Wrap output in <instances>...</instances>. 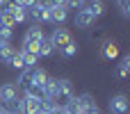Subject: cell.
Segmentation results:
<instances>
[{
  "label": "cell",
  "mask_w": 130,
  "mask_h": 114,
  "mask_svg": "<svg viewBox=\"0 0 130 114\" xmlns=\"http://www.w3.org/2000/svg\"><path fill=\"white\" fill-rule=\"evenodd\" d=\"M0 23H2L5 27H9V30H14V25H16V21H14V16H11V11H9V9H2V11H0Z\"/></svg>",
  "instance_id": "obj_12"
},
{
  "label": "cell",
  "mask_w": 130,
  "mask_h": 114,
  "mask_svg": "<svg viewBox=\"0 0 130 114\" xmlns=\"http://www.w3.org/2000/svg\"><path fill=\"white\" fill-rule=\"evenodd\" d=\"M128 71H130V57L126 55V57L121 59V64H119V78H126Z\"/></svg>",
  "instance_id": "obj_16"
},
{
  "label": "cell",
  "mask_w": 130,
  "mask_h": 114,
  "mask_svg": "<svg viewBox=\"0 0 130 114\" xmlns=\"http://www.w3.org/2000/svg\"><path fill=\"white\" fill-rule=\"evenodd\" d=\"M18 87L16 82H7L0 87V103H11V101H18Z\"/></svg>",
  "instance_id": "obj_5"
},
{
  "label": "cell",
  "mask_w": 130,
  "mask_h": 114,
  "mask_svg": "<svg viewBox=\"0 0 130 114\" xmlns=\"http://www.w3.org/2000/svg\"><path fill=\"white\" fill-rule=\"evenodd\" d=\"M117 5H119L123 16H130V0H117Z\"/></svg>",
  "instance_id": "obj_18"
},
{
  "label": "cell",
  "mask_w": 130,
  "mask_h": 114,
  "mask_svg": "<svg viewBox=\"0 0 130 114\" xmlns=\"http://www.w3.org/2000/svg\"><path fill=\"white\" fill-rule=\"evenodd\" d=\"M9 66H14V69L23 71V59H21V50H16V53L11 55V59H9Z\"/></svg>",
  "instance_id": "obj_17"
},
{
  "label": "cell",
  "mask_w": 130,
  "mask_h": 114,
  "mask_svg": "<svg viewBox=\"0 0 130 114\" xmlns=\"http://www.w3.org/2000/svg\"><path fill=\"white\" fill-rule=\"evenodd\" d=\"M48 114H66V112H64V107H53Z\"/></svg>",
  "instance_id": "obj_19"
},
{
  "label": "cell",
  "mask_w": 130,
  "mask_h": 114,
  "mask_svg": "<svg viewBox=\"0 0 130 114\" xmlns=\"http://www.w3.org/2000/svg\"><path fill=\"white\" fill-rule=\"evenodd\" d=\"M66 16H69V9H66V7H55V9H50V23L62 25V23L66 21Z\"/></svg>",
  "instance_id": "obj_11"
},
{
  "label": "cell",
  "mask_w": 130,
  "mask_h": 114,
  "mask_svg": "<svg viewBox=\"0 0 130 114\" xmlns=\"http://www.w3.org/2000/svg\"><path fill=\"white\" fill-rule=\"evenodd\" d=\"M73 23H75L78 27H89V25H94V23H96V16H91V14H89V11H85V9H78V11H75Z\"/></svg>",
  "instance_id": "obj_8"
},
{
  "label": "cell",
  "mask_w": 130,
  "mask_h": 114,
  "mask_svg": "<svg viewBox=\"0 0 130 114\" xmlns=\"http://www.w3.org/2000/svg\"><path fill=\"white\" fill-rule=\"evenodd\" d=\"M107 107H110V112L112 114H126L128 112V98L126 96H112L110 98V103H107Z\"/></svg>",
  "instance_id": "obj_6"
},
{
  "label": "cell",
  "mask_w": 130,
  "mask_h": 114,
  "mask_svg": "<svg viewBox=\"0 0 130 114\" xmlns=\"http://www.w3.org/2000/svg\"><path fill=\"white\" fill-rule=\"evenodd\" d=\"M75 105H78L80 114H87V112H91V110H96V107H98V105H96V101H94L89 94H82V96H78V98H75Z\"/></svg>",
  "instance_id": "obj_7"
},
{
  "label": "cell",
  "mask_w": 130,
  "mask_h": 114,
  "mask_svg": "<svg viewBox=\"0 0 130 114\" xmlns=\"http://www.w3.org/2000/svg\"><path fill=\"white\" fill-rule=\"evenodd\" d=\"M43 98H37V96H30V94H25L23 98H21V114H37L39 112V103H41Z\"/></svg>",
  "instance_id": "obj_4"
},
{
  "label": "cell",
  "mask_w": 130,
  "mask_h": 114,
  "mask_svg": "<svg viewBox=\"0 0 130 114\" xmlns=\"http://www.w3.org/2000/svg\"><path fill=\"white\" fill-rule=\"evenodd\" d=\"M5 43H7V41H2V39H0V48H2V46H5Z\"/></svg>",
  "instance_id": "obj_22"
},
{
  "label": "cell",
  "mask_w": 130,
  "mask_h": 114,
  "mask_svg": "<svg viewBox=\"0 0 130 114\" xmlns=\"http://www.w3.org/2000/svg\"><path fill=\"white\" fill-rule=\"evenodd\" d=\"M59 53H62L64 57H75V55H78V43H75V41H71V43H66Z\"/></svg>",
  "instance_id": "obj_15"
},
{
  "label": "cell",
  "mask_w": 130,
  "mask_h": 114,
  "mask_svg": "<svg viewBox=\"0 0 130 114\" xmlns=\"http://www.w3.org/2000/svg\"><path fill=\"white\" fill-rule=\"evenodd\" d=\"M80 9H85V11H89L91 16H103V11H105V5H103V0H87Z\"/></svg>",
  "instance_id": "obj_9"
},
{
  "label": "cell",
  "mask_w": 130,
  "mask_h": 114,
  "mask_svg": "<svg viewBox=\"0 0 130 114\" xmlns=\"http://www.w3.org/2000/svg\"><path fill=\"white\" fill-rule=\"evenodd\" d=\"M55 53V48H53V43L48 41V39H43L41 43H39V57H50Z\"/></svg>",
  "instance_id": "obj_13"
},
{
  "label": "cell",
  "mask_w": 130,
  "mask_h": 114,
  "mask_svg": "<svg viewBox=\"0 0 130 114\" xmlns=\"http://www.w3.org/2000/svg\"><path fill=\"white\" fill-rule=\"evenodd\" d=\"M48 41L53 43V48H55V50H62L66 43H71V41H73V37H71V32H69L66 27H55Z\"/></svg>",
  "instance_id": "obj_2"
},
{
  "label": "cell",
  "mask_w": 130,
  "mask_h": 114,
  "mask_svg": "<svg viewBox=\"0 0 130 114\" xmlns=\"http://www.w3.org/2000/svg\"><path fill=\"white\" fill-rule=\"evenodd\" d=\"M14 53H16V50H14L9 43H5V46L0 48V62H2V64H9V59H11Z\"/></svg>",
  "instance_id": "obj_14"
},
{
  "label": "cell",
  "mask_w": 130,
  "mask_h": 114,
  "mask_svg": "<svg viewBox=\"0 0 130 114\" xmlns=\"http://www.w3.org/2000/svg\"><path fill=\"white\" fill-rule=\"evenodd\" d=\"M75 98V94H73V87H71V82L69 80H59V87H57V91L53 94V98H48L55 107H66L71 101Z\"/></svg>",
  "instance_id": "obj_1"
},
{
  "label": "cell",
  "mask_w": 130,
  "mask_h": 114,
  "mask_svg": "<svg viewBox=\"0 0 130 114\" xmlns=\"http://www.w3.org/2000/svg\"><path fill=\"white\" fill-rule=\"evenodd\" d=\"M7 2H9V0H0V11L5 9V5H7Z\"/></svg>",
  "instance_id": "obj_20"
},
{
  "label": "cell",
  "mask_w": 130,
  "mask_h": 114,
  "mask_svg": "<svg viewBox=\"0 0 130 114\" xmlns=\"http://www.w3.org/2000/svg\"><path fill=\"white\" fill-rule=\"evenodd\" d=\"M27 16L34 21V25H41V23H50V9H46L43 5H34L32 9H27Z\"/></svg>",
  "instance_id": "obj_3"
},
{
  "label": "cell",
  "mask_w": 130,
  "mask_h": 114,
  "mask_svg": "<svg viewBox=\"0 0 130 114\" xmlns=\"http://www.w3.org/2000/svg\"><path fill=\"white\" fill-rule=\"evenodd\" d=\"M103 57L110 59V62L119 57V46H117V41H105V43H103Z\"/></svg>",
  "instance_id": "obj_10"
},
{
  "label": "cell",
  "mask_w": 130,
  "mask_h": 114,
  "mask_svg": "<svg viewBox=\"0 0 130 114\" xmlns=\"http://www.w3.org/2000/svg\"><path fill=\"white\" fill-rule=\"evenodd\" d=\"M87 114H103V112H101V110L96 107V110H91V112H87Z\"/></svg>",
  "instance_id": "obj_21"
}]
</instances>
